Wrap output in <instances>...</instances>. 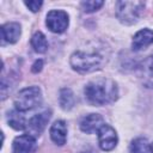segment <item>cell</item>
<instances>
[{
    "label": "cell",
    "instance_id": "6da1fadb",
    "mask_svg": "<svg viewBox=\"0 0 153 153\" xmlns=\"http://www.w3.org/2000/svg\"><path fill=\"white\" fill-rule=\"evenodd\" d=\"M84 93L90 104L100 106L114 103L117 99L118 87L117 84L109 78H98L85 85Z\"/></svg>",
    "mask_w": 153,
    "mask_h": 153
},
{
    "label": "cell",
    "instance_id": "7a4b0ae2",
    "mask_svg": "<svg viewBox=\"0 0 153 153\" xmlns=\"http://www.w3.org/2000/svg\"><path fill=\"white\" fill-rule=\"evenodd\" d=\"M108 61V55L104 48L88 47L86 49H79L71 55L69 63L78 73H92L100 69Z\"/></svg>",
    "mask_w": 153,
    "mask_h": 153
},
{
    "label": "cell",
    "instance_id": "3957f363",
    "mask_svg": "<svg viewBox=\"0 0 153 153\" xmlns=\"http://www.w3.org/2000/svg\"><path fill=\"white\" fill-rule=\"evenodd\" d=\"M145 2L142 1H117L116 2V17L124 25L135 24L142 11Z\"/></svg>",
    "mask_w": 153,
    "mask_h": 153
},
{
    "label": "cell",
    "instance_id": "277c9868",
    "mask_svg": "<svg viewBox=\"0 0 153 153\" xmlns=\"http://www.w3.org/2000/svg\"><path fill=\"white\" fill-rule=\"evenodd\" d=\"M42 103V92L38 86L25 87L14 98L16 110L20 112H25L39 106Z\"/></svg>",
    "mask_w": 153,
    "mask_h": 153
},
{
    "label": "cell",
    "instance_id": "5b68a950",
    "mask_svg": "<svg viewBox=\"0 0 153 153\" xmlns=\"http://www.w3.org/2000/svg\"><path fill=\"white\" fill-rule=\"evenodd\" d=\"M45 24L51 32L62 33L68 27L69 17H68L67 12H65L62 10H53L47 14Z\"/></svg>",
    "mask_w": 153,
    "mask_h": 153
},
{
    "label": "cell",
    "instance_id": "8992f818",
    "mask_svg": "<svg viewBox=\"0 0 153 153\" xmlns=\"http://www.w3.org/2000/svg\"><path fill=\"white\" fill-rule=\"evenodd\" d=\"M51 117V111L50 110H44L43 112L36 114L35 116H32L27 123H26V130L29 131L30 135L32 136H39L43 130L45 129L48 122L50 121Z\"/></svg>",
    "mask_w": 153,
    "mask_h": 153
},
{
    "label": "cell",
    "instance_id": "52a82bcc",
    "mask_svg": "<svg viewBox=\"0 0 153 153\" xmlns=\"http://www.w3.org/2000/svg\"><path fill=\"white\" fill-rule=\"evenodd\" d=\"M98 142H99V147L103 151H106V152L112 151L118 142L116 130L111 126L104 123L98 130Z\"/></svg>",
    "mask_w": 153,
    "mask_h": 153
},
{
    "label": "cell",
    "instance_id": "ba28073f",
    "mask_svg": "<svg viewBox=\"0 0 153 153\" xmlns=\"http://www.w3.org/2000/svg\"><path fill=\"white\" fill-rule=\"evenodd\" d=\"M37 148L36 137L30 134L19 135L13 140L12 153H35Z\"/></svg>",
    "mask_w": 153,
    "mask_h": 153
},
{
    "label": "cell",
    "instance_id": "9c48e42d",
    "mask_svg": "<svg viewBox=\"0 0 153 153\" xmlns=\"http://www.w3.org/2000/svg\"><path fill=\"white\" fill-rule=\"evenodd\" d=\"M104 124V118L99 114H90L85 116L80 122V129L86 134L98 133L99 128Z\"/></svg>",
    "mask_w": 153,
    "mask_h": 153
},
{
    "label": "cell",
    "instance_id": "30bf717a",
    "mask_svg": "<svg viewBox=\"0 0 153 153\" xmlns=\"http://www.w3.org/2000/svg\"><path fill=\"white\" fill-rule=\"evenodd\" d=\"M153 43V31L149 29H142L134 35L131 42V49L134 51H140L146 49Z\"/></svg>",
    "mask_w": 153,
    "mask_h": 153
},
{
    "label": "cell",
    "instance_id": "8fae6325",
    "mask_svg": "<svg viewBox=\"0 0 153 153\" xmlns=\"http://www.w3.org/2000/svg\"><path fill=\"white\" fill-rule=\"evenodd\" d=\"M50 139L59 146H62L66 143L67 140V126L66 122L60 120L54 122V124L50 127Z\"/></svg>",
    "mask_w": 153,
    "mask_h": 153
},
{
    "label": "cell",
    "instance_id": "7c38bea8",
    "mask_svg": "<svg viewBox=\"0 0 153 153\" xmlns=\"http://www.w3.org/2000/svg\"><path fill=\"white\" fill-rule=\"evenodd\" d=\"M22 33V27L18 23H6L1 26V37L7 43H16Z\"/></svg>",
    "mask_w": 153,
    "mask_h": 153
},
{
    "label": "cell",
    "instance_id": "4fadbf2b",
    "mask_svg": "<svg viewBox=\"0 0 153 153\" xmlns=\"http://www.w3.org/2000/svg\"><path fill=\"white\" fill-rule=\"evenodd\" d=\"M7 122L16 130H24V129H26V123L27 122L25 121V117H24L23 112L18 111V110H13V111L8 112Z\"/></svg>",
    "mask_w": 153,
    "mask_h": 153
},
{
    "label": "cell",
    "instance_id": "5bb4252c",
    "mask_svg": "<svg viewBox=\"0 0 153 153\" xmlns=\"http://www.w3.org/2000/svg\"><path fill=\"white\" fill-rule=\"evenodd\" d=\"M59 103L60 106L63 110H71L74 104H75V98H74V93L72 92L71 88L68 87H63L60 90V96H59Z\"/></svg>",
    "mask_w": 153,
    "mask_h": 153
},
{
    "label": "cell",
    "instance_id": "9a60e30c",
    "mask_svg": "<svg viewBox=\"0 0 153 153\" xmlns=\"http://www.w3.org/2000/svg\"><path fill=\"white\" fill-rule=\"evenodd\" d=\"M130 153H153L152 145L145 137L134 139L129 146Z\"/></svg>",
    "mask_w": 153,
    "mask_h": 153
},
{
    "label": "cell",
    "instance_id": "2e32d148",
    "mask_svg": "<svg viewBox=\"0 0 153 153\" xmlns=\"http://www.w3.org/2000/svg\"><path fill=\"white\" fill-rule=\"evenodd\" d=\"M31 45H32V48L36 53L43 54L48 49V41L41 31H37L31 37Z\"/></svg>",
    "mask_w": 153,
    "mask_h": 153
},
{
    "label": "cell",
    "instance_id": "e0dca14e",
    "mask_svg": "<svg viewBox=\"0 0 153 153\" xmlns=\"http://www.w3.org/2000/svg\"><path fill=\"white\" fill-rule=\"evenodd\" d=\"M141 71H142L145 81L148 85H153V55L148 56V59L142 63Z\"/></svg>",
    "mask_w": 153,
    "mask_h": 153
},
{
    "label": "cell",
    "instance_id": "ac0fdd59",
    "mask_svg": "<svg viewBox=\"0 0 153 153\" xmlns=\"http://www.w3.org/2000/svg\"><path fill=\"white\" fill-rule=\"evenodd\" d=\"M80 5H81L84 12L91 13V12L98 11L104 5V1H102V0H86V1H81Z\"/></svg>",
    "mask_w": 153,
    "mask_h": 153
},
{
    "label": "cell",
    "instance_id": "d6986e66",
    "mask_svg": "<svg viewBox=\"0 0 153 153\" xmlns=\"http://www.w3.org/2000/svg\"><path fill=\"white\" fill-rule=\"evenodd\" d=\"M24 4L26 5V7H29V10L31 12H38L39 8L43 5V1H41V0H31V1H24Z\"/></svg>",
    "mask_w": 153,
    "mask_h": 153
},
{
    "label": "cell",
    "instance_id": "ffe728a7",
    "mask_svg": "<svg viewBox=\"0 0 153 153\" xmlns=\"http://www.w3.org/2000/svg\"><path fill=\"white\" fill-rule=\"evenodd\" d=\"M42 67H43V61H42V60H36L35 63L32 65L31 71H32L33 73H38V72L42 71Z\"/></svg>",
    "mask_w": 153,
    "mask_h": 153
},
{
    "label": "cell",
    "instance_id": "44dd1931",
    "mask_svg": "<svg viewBox=\"0 0 153 153\" xmlns=\"http://www.w3.org/2000/svg\"><path fill=\"white\" fill-rule=\"evenodd\" d=\"M152 147H153V145H152Z\"/></svg>",
    "mask_w": 153,
    "mask_h": 153
}]
</instances>
